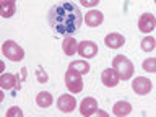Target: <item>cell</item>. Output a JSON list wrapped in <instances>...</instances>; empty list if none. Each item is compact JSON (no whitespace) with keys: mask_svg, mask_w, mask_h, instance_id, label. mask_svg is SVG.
Wrapping results in <instances>:
<instances>
[{"mask_svg":"<svg viewBox=\"0 0 156 117\" xmlns=\"http://www.w3.org/2000/svg\"><path fill=\"white\" fill-rule=\"evenodd\" d=\"M104 42H106V46L109 49H119V47H122L125 44V37L122 36V34H119V33H109L104 37Z\"/></svg>","mask_w":156,"mask_h":117,"instance_id":"cell-12","label":"cell"},{"mask_svg":"<svg viewBox=\"0 0 156 117\" xmlns=\"http://www.w3.org/2000/svg\"><path fill=\"white\" fill-rule=\"evenodd\" d=\"M96 111H98V101L94 99V98L88 96L80 102V114L81 115H85V117L94 115Z\"/></svg>","mask_w":156,"mask_h":117,"instance_id":"cell-8","label":"cell"},{"mask_svg":"<svg viewBox=\"0 0 156 117\" xmlns=\"http://www.w3.org/2000/svg\"><path fill=\"white\" fill-rule=\"evenodd\" d=\"M156 26V18L153 13H143L138 18V29L141 33H151Z\"/></svg>","mask_w":156,"mask_h":117,"instance_id":"cell-7","label":"cell"},{"mask_svg":"<svg viewBox=\"0 0 156 117\" xmlns=\"http://www.w3.org/2000/svg\"><path fill=\"white\" fill-rule=\"evenodd\" d=\"M78 54L83 55V57H86V58L94 57L98 54L96 42H93V41H83V42H80V44H78Z\"/></svg>","mask_w":156,"mask_h":117,"instance_id":"cell-10","label":"cell"},{"mask_svg":"<svg viewBox=\"0 0 156 117\" xmlns=\"http://www.w3.org/2000/svg\"><path fill=\"white\" fill-rule=\"evenodd\" d=\"M15 12H16L15 2H2V5H0V13H2V16H3V18L13 16Z\"/></svg>","mask_w":156,"mask_h":117,"instance_id":"cell-17","label":"cell"},{"mask_svg":"<svg viewBox=\"0 0 156 117\" xmlns=\"http://www.w3.org/2000/svg\"><path fill=\"white\" fill-rule=\"evenodd\" d=\"M132 88L133 91L136 93L138 96H145L153 90V83H151L150 78H145V76H136L133 81H132Z\"/></svg>","mask_w":156,"mask_h":117,"instance_id":"cell-5","label":"cell"},{"mask_svg":"<svg viewBox=\"0 0 156 117\" xmlns=\"http://www.w3.org/2000/svg\"><path fill=\"white\" fill-rule=\"evenodd\" d=\"M62 49H63V52H65L67 55H73L75 52H78V42H76V39L65 37V39H63V42H62Z\"/></svg>","mask_w":156,"mask_h":117,"instance_id":"cell-15","label":"cell"},{"mask_svg":"<svg viewBox=\"0 0 156 117\" xmlns=\"http://www.w3.org/2000/svg\"><path fill=\"white\" fill-rule=\"evenodd\" d=\"M83 21V15L80 8L72 2L55 3L49 12V23L58 34H73L78 31Z\"/></svg>","mask_w":156,"mask_h":117,"instance_id":"cell-1","label":"cell"},{"mask_svg":"<svg viewBox=\"0 0 156 117\" xmlns=\"http://www.w3.org/2000/svg\"><path fill=\"white\" fill-rule=\"evenodd\" d=\"M143 70L150 72V73H156V58H146V60H143Z\"/></svg>","mask_w":156,"mask_h":117,"instance_id":"cell-20","label":"cell"},{"mask_svg":"<svg viewBox=\"0 0 156 117\" xmlns=\"http://www.w3.org/2000/svg\"><path fill=\"white\" fill-rule=\"evenodd\" d=\"M80 3L86 8H93V7H96V5L99 3V0H80Z\"/></svg>","mask_w":156,"mask_h":117,"instance_id":"cell-22","label":"cell"},{"mask_svg":"<svg viewBox=\"0 0 156 117\" xmlns=\"http://www.w3.org/2000/svg\"><path fill=\"white\" fill-rule=\"evenodd\" d=\"M65 85L68 88V91L72 93H80L83 90V78L81 73L75 72L73 68L68 67V70L65 72Z\"/></svg>","mask_w":156,"mask_h":117,"instance_id":"cell-4","label":"cell"},{"mask_svg":"<svg viewBox=\"0 0 156 117\" xmlns=\"http://www.w3.org/2000/svg\"><path fill=\"white\" fill-rule=\"evenodd\" d=\"M154 47H156V39L154 37H151V36L143 37V41H141V49H143L145 52H151Z\"/></svg>","mask_w":156,"mask_h":117,"instance_id":"cell-19","label":"cell"},{"mask_svg":"<svg viewBox=\"0 0 156 117\" xmlns=\"http://www.w3.org/2000/svg\"><path fill=\"white\" fill-rule=\"evenodd\" d=\"M2 2H15V0H2Z\"/></svg>","mask_w":156,"mask_h":117,"instance_id":"cell-24","label":"cell"},{"mask_svg":"<svg viewBox=\"0 0 156 117\" xmlns=\"http://www.w3.org/2000/svg\"><path fill=\"white\" fill-rule=\"evenodd\" d=\"M68 67L73 68V70L78 72V73H81V75H85V73L90 72V65H88V62H85V60H73Z\"/></svg>","mask_w":156,"mask_h":117,"instance_id":"cell-18","label":"cell"},{"mask_svg":"<svg viewBox=\"0 0 156 117\" xmlns=\"http://www.w3.org/2000/svg\"><path fill=\"white\" fill-rule=\"evenodd\" d=\"M102 21H104V15H102V12H99V10H90V12L85 15V23L90 28L99 26Z\"/></svg>","mask_w":156,"mask_h":117,"instance_id":"cell-11","label":"cell"},{"mask_svg":"<svg viewBox=\"0 0 156 117\" xmlns=\"http://www.w3.org/2000/svg\"><path fill=\"white\" fill-rule=\"evenodd\" d=\"M96 114H98V115H102V117H107V114H106V112H104V111H99V109L96 111Z\"/></svg>","mask_w":156,"mask_h":117,"instance_id":"cell-23","label":"cell"},{"mask_svg":"<svg viewBox=\"0 0 156 117\" xmlns=\"http://www.w3.org/2000/svg\"><path fill=\"white\" fill-rule=\"evenodd\" d=\"M154 3H156V0H154Z\"/></svg>","mask_w":156,"mask_h":117,"instance_id":"cell-25","label":"cell"},{"mask_svg":"<svg viewBox=\"0 0 156 117\" xmlns=\"http://www.w3.org/2000/svg\"><path fill=\"white\" fill-rule=\"evenodd\" d=\"M57 107L62 112H65V114H70V112L75 111V107H76V99L72 94H62L57 99Z\"/></svg>","mask_w":156,"mask_h":117,"instance_id":"cell-6","label":"cell"},{"mask_svg":"<svg viewBox=\"0 0 156 117\" xmlns=\"http://www.w3.org/2000/svg\"><path fill=\"white\" fill-rule=\"evenodd\" d=\"M101 81H102V85L107 86V88H114V86H117V83L120 81V76H119V73L115 72V68H106V70L101 73Z\"/></svg>","mask_w":156,"mask_h":117,"instance_id":"cell-9","label":"cell"},{"mask_svg":"<svg viewBox=\"0 0 156 117\" xmlns=\"http://www.w3.org/2000/svg\"><path fill=\"white\" fill-rule=\"evenodd\" d=\"M0 86L3 90H18L20 85H18V76L13 75V73H3L2 78H0Z\"/></svg>","mask_w":156,"mask_h":117,"instance_id":"cell-13","label":"cell"},{"mask_svg":"<svg viewBox=\"0 0 156 117\" xmlns=\"http://www.w3.org/2000/svg\"><path fill=\"white\" fill-rule=\"evenodd\" d=\"M112 112H114V115H117V117L129 115L132 112V104L127 101H117L114 104V107H112Z\"/></svg>","mask_w":156,"mask_h":117,"instance_id":"cell-14","label":"cell"},{"mask_svg":"<svg viewBox=\"0 0 156 117\" xmlns=\"http://www.w3.org/2000/svg\"><path fill=\"white\" fill-rule=\"evenodd\" d=\"M2 52H3V55L12 62H20L24 58V49L15 41H5L3 46H2Z\"/></svg>","mask_w":156,"mask_h":117,"instance_id":"cell-3","label":"cell"},{"mask_svg":"<svg viewBox=\"0 0 156 117\" xmlns=\"http://www.w3.org/2000/svg\"><path fill=\"white\" fill-rule=\"evenodd\" d=\"M7 115H8V117H12V115L21 117V115H23V111L20 109V107H10V109L7 111Z\"/></svg>","mask_w":156,"mask_h":117,"instance_id":"cell-21","label":"cell"},{"mask_svg":"<svg viewBox=\"0 0 156 117\" xmlns=\"http://www.w3.org/2000/svg\"><path fill=\"white\" fill-rule=\"evenodd\" d=\"M112 68H115V72L119 73L120 80H130L133 75V63H132L125 55H115L112 58Z\"/></svg>","mask_w":156,"mask_h":117,"instance_id":"cell-2","label":"cell"},{"mask_svg":"<svg viewBox=\"0 0 156 117\" xmlns=\"http://www.w3.org/2000/svg\"><path fill=\"white\" fill-rule=\"evenodd\" d=\"M52 101H54V98H52V94L49 91H41L36 96V104L39 107H49L52 104Z\"/></svg>","mask_w":156,"mask_h":117,"instance_id":"cell-16","label":"cell"}]
</instances>
